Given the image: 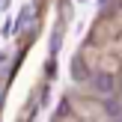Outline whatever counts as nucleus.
I'll list each match as a JSON object with an SVG mask.
<instances>
[{
	"instance_id": "nucleus-1",
	"label": "nucleus",
	"mask_w": 122,
	"mask_h": 122,
	"mask_svg": "<svg viewBox=\"0 0 122 122\" xmlns=\"http://www.w3.org/2000/svg\"><path fill=\"white\" fill-rule=\"evenodd\" d=\"M92 86L98 89L101 95H110L113 92V75L110 71H95L92 75Z\"/></svg>"
},
{
	"instance_id": "nucleus-5",
	"label": "nucleus",
	"mask_w": 122,
	"mask_h": 122,
	"mask_svg": "<svg viewBox=\"0 0 122 122\" xmlns=\"http://www.w3.org/2000/svg\"><path fill=\"white\" fill-rule=\"evenodd\" d=\"M0 63H3V54H0Z\"/></svg>"
},
{
	"instance_id": "nucleus-3",
	"label": "nucleus",
	"mask_w": 122,
	"mask_h": 122,
	"mask_svg": "<svg viewBox=\"0 0 122 122\" xmlns=\"http://www.w3.org/2000/svg\"><path fill=\"white\" fill-rule=\"evenodd\" d=\"M71 77H75V81H89L86 69H83V60H75V63H71Z\"/></svg>"
},
{
	"instance_id": "nucleus-4",
	"label": "nucleus",
	"mask_w": 122,
	"mask_h": 122,
	"mask_svg": "<svg viewBox=\"0 0 122 122\" xmlns=\"http://www.w3.org/2000/svg\"><path fill=\"white\" fill-rule=\"evenodd\" d=\"M113 122H122V116H119V119H113Z\"/></svg>"
},
{
	"instance_id": "nucleus-2",
	"label": "nucleus",
	"mask_w": 122,
	"mask_h": 122,
	"mask_svg": "<svg viewBox=\"0 0 122 122\" xmlns=\"http://www.w3.org/2000/svg\"><path fill=\"white\" fill-rule=\"evenodd\" d=\"M104 113H107V116H113V119H119V116H122L119 98H104Z\"/></svg>"
}]
</instances>
